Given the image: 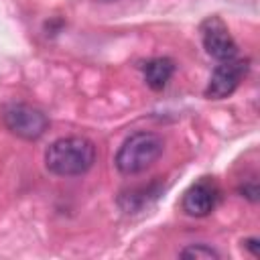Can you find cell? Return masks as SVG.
Returning a JSON list of instances; mask_svg holds the SVG:
<instances>
[{
	"mask_svg": "<svg viewBox=\"0 0 260 260\" xmlns=\"http://www.w3.org/2000/svg\"><path fill=\"white\" fill-rule=\"evenodd\" d=\"M244 246L252 252V256H260V242H258L256 238H248V240H244Z\"/></svg>",
	"mask_w": 260,
	"mask_h": 260,
	"instance_id": "30bf717a",
	"label": "cell"
},
{
	"mask_svg": "<svg viewBox=\"0 0 260 260\" xmlns=\"http://www.w3.org/2000/svg\"><path fill=\"white\" fill-rule=\"evenodd\" d=\"M95 162V144L83 136L53 140L45 150V167L57 177L85 175Z\"/></svg>",
	"mask_w": 260,
	"mask_h": 260,
	"instance_id": "6da1fadb",
	"label": "cell"
},
{
	"mask_svg": "<svg viewBox=\"0 0 260 260\" xmlns=\"http://www.w3.org/2000/svg\"><path fill=\"white\" fill-rule=\"evenodd\" d=\"M179 256L187 260H219L221 258V254L209 244H189L179 252Z\"/></svg>",
	"mask_w": 260,
	"mask_h": 260,
	"instance_id": "ba28073f",
	"label": "cell"
},
{
	"mask_svg": "<svg viewBox=\"0 0 260 260\" xmlns=\"http://www.w3.org/2000/svg\"><path fill=\"white\" fill-rule=\"evenodd\" d=\"M0 120L10 134L22 140H39L49 128L47 114L37 106H30L24 102H10L2 106Z\"/></svg>",
	"mask_w": 260,
	"mask_h": 260,
	"instance_id": "3957f363",
	"label": "cell"
},
{
	"mask_svg": "<svg viewBox=\"0 0 260 260\" xmlns=\"http://www.w3.org/2000/svg\"><path fill=\"white\" fill-rule=\"evenodd\" d=\"M240 193H244V197H248L250 201H258V185H256V181H252L250 185H244L240 189Z\"/></svg>",
	"mask_w": 260,
	"mask_h": 260,
	"instance_id": "9c48e42d",
	"label": "cell"
},
{
	"mask_svg": "<svg viewBox=\"0 0 260 260\" xmlns=\"http://www.w3.org/2000/svg\"><path fill=\"white\" fill-rule=\"evenodd\" d=\"M201 41L207 55L217 61H230L238 57V45L219 16H207L201 22Z\"/></svg>",
	"mask_w": 260,
	"mask_h": 260,
	"instance_id": "277c9868",
	"label": "cell"
},
{
	"mask_svg": "<svg viewBox=\"0 0 260 260\" xmlns=\"http://www.w3.org/2000/svg\"><path fill=\"white\" fill-rule=\"evenodd\" d=\"M165 150V140L156 132H134L116 152V169L122 175H138L152 167Z\"/></svg>",
	"mask_w": 260,
	"mask_h": 260,
	"instance_id": "7a4b0ae2",
	"label": "cell"
},
{
	"mask_svg": "<svg viewBox=\"0 0 260 260\" xmlns=\"http://www.w3.org/2000/svg\"><path fill=\"white\" fill-rule=\"evenodd\" d=\"M142 71H144V81H146V85H148L150 89H154V91H160V89L167 87L169 79L173 77V73H175V63H173L169 57H154V59H150V61L144 63Z\"/></svg>",
	"mask_w": 260,
	"mask_h": 260,
	"instance_id": "52a82bcc",
	"label": "cell"
},
{
	"mask_svg": "<svg viewBox=\"0 0 260 260\" xmlns=\"http://www.w3.org/2000/svg\"><path fill=\"white\" fill-rule=\"evenodd\" d=\"M250 69L248 59H230V61H221V65L215 67V71L209 77V83L205 87V98L209 100H223L228 95H232L238 85L242 83V79L246 77Z\"/></svg>",
	"mask_w": 260,
	"mask_h": 260,
	"instance_id": "5b68a950",
	"label": "cell"
},
{
	"mask_svg": "<svg viewBox=\"0 0 260 260\" xmlns=\"http://www.w3.org/2000/svg\"><path fill=\"white\" fill-rule=\"evenodd\" d=\"M217 201H219V189L215 181L203 177L185 191L181 207L191 217H205L215 209Z\"/></svg>",
	"mask_w": 260,
	"mask_h": 260,
	"instance_id": "8992f818",
	"label": "cell"
}]
</instances>
